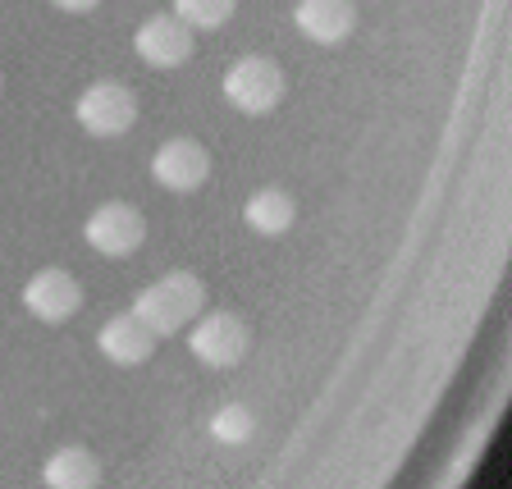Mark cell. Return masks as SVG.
Listing matches in <instances>:
<instances>
[{"label": "cell", "mask_w": 512, "mask_h": 489, "mask_svg": "<svg viewBox=\"0 0 512 489\" xmlns=\"http://www.w3.org/2000/svg\"><path fill=\"white\" fill-rule=\"evenodd\" d=\"M202 307H206V284L192 270H170V275L151 279L133 298V311L147 320L156 339H170L183 325H192V316H202Z\"/></svg>", "instance_id": "1"}, {"label": "cell", "mask_w": 512, "mask_h": 489, "mask_svg": "<svg viewBox=\"0 0 512 489\" xmlns=\"http://www.w3.org/2000/svg\"><path fill=\"white\" fill-rule=\"evenodd\" d=\"M284 87H288L284 69H279V60H270V55H243V60H234L220 78L224 101L247 119H261V115H270V110H279Z\"/></svg>", "instance_id": "2"}, {"label": "cell", "mask_w": 512, "mask_h": 489, "mask_svg": "<svg viewBox=\"0 0 512 489\" xmlns=\"http://www.w3.org/2000/svg\"><path fill=\"white\" fill-rule=\"evenodd\" d=\"M74 119L92 138H124L128 128L138 124V96H133V87L119 83V78H96V83H87L78 92Z\"/></svg>", "instance_id": "3"}, {"label": "cell", "mask_w": 512, "mask_h": 489, "mask_svg": "<svg viewBox=\"0 0 512 489\" xmlns=\"http://www.w3.org/2000/svg\"><path fill=\"white\" fill-rule=\"evenodd\" d=\"M247 325L234 316V311H206V316H192L188 330V352L211 371H229L247 357Z\"/></svg>", "instance_id": "4"}, {"label": "cell", "mask_w": 512, "mask_h": 489, "mask_svg": "<svg viewBox=\"0 0 512 489\" xmlns=\"http://www.w3.org/2000/svg\"><path fill=\"white\" fill-rule=\"evenodd\" d=\"M83 243L96 256H110V261H124L147 243V220H142L138 206L128 202H101L92 215L83 220Z\"/></svg>", "instance_id": "5"}, {"label": "cell", "mask_w": 512, "mask_h": 489, "mask_svg": "<svg viewBox=\"0 0 512 489\" xmlns=\"http://www.w3.org/2000/svg\"><path fill=\"white\" fill-rule=\"evenodd\" d=\"M192 28L179 19V14H151L133 28V55H138L147 69H179V64L192 60Z\"/></svg>", "instance_id": "6"}, {"label": "cell", "mask_w": 512, "mask_h": 489, "mask_svg": "<svg viewBox=\"0 0 512 489\" xmlns=\"http://www.w3.org/2000/svg\"><path fill=\"white\" fill-rule=\"evenodd\" d=\"M23 307H28L32 320H42V325H64V320H74L83 311V284L69 270L46 266L23 284Z\"/></svg>", "instance_id": "7"}, {"label": "cell", "mask_w": 512, "mask_h": 489, "mask_svg": "<svg viewBox=\"0 0 512 489\" xmlns=\"http://www.w3.org/2000/svg\"><path fill=\"white\" fill-rule=\"evenodd\" d=\"M151 179H156L165 192L188 197V192H197L206 179H211V151H206L197 138L160 142L156 156H151Z\"/></svg>", "instance_id": "8"}, {"label": "cell", "mask_w": 512, "mask_h": 489, "mask_svg": "<svg viewBox=\"0 0 512 489\" xmlns=\"http://www.w3.org/2000/svg\"><path fill=\"white\" fill-rule=\"evenodd\" d=\"M96 352L110 366H142L156 357V334H151V325L138 311H119L96 330Z\"/></svg>", "instance_id": "9"}, {"label": "cell", "mask_w": 512, "mask_h": 489, "mask_svg": "<svg viewBox=\"0 0 512 489\" xmlns=\"http://www.w3.org/2000/svg\"><path fill=\"white\" fill-rule=\"evenodd\" d=\"M293 28L311 46H339L357 28V5L352 0H298L293 5Z\"/></svg>", "instance_id": "10"}, {"label": "cell", "mask_w": 512, "mask_h": 489, "mask_svg": "<svg viewBox=\"0 0 512 489\" xmlns=\"http://www.w3.org/2000/svg\"><path fill=\"white\" fill-rule=\"evenodd\" d=\"M293 220H298V202H293L284 188H256L252 197L243 202V224L252 229V234H261V238L288 234Z\"/></svg>", "instance_id": "11"}, {"label": "cell", "mask_w": 512, "mask_h": 489, "mask_svg": "<svg viewBox=\"0 0 512 489\" xmlns=\"http://www.w3.org/2000/svg\"><path fill=\"white\" fill-rule=\"evenodd\" d=\"M42 480L51 489H92V485H101V462L83 444H64L46 458Z\"/></svg>", "instance_id": "12"}, {"label": "cell", "mask_w": 512, "mask_h": 489, "mask_svg": "<svg viewBox=\"0 0 512 489\" xmlns=\"http://www.w3.org/2000/svg\"><path fill=\"white\" fill-rule=\"evenodd\" d=\"M238 0H174V14L188 23L192 32H215L234 19Z\"/></svg>", "instance_id": "13"}, {"label": "cell", "mask_w": 512, "mask_h": 489, "mask_svg": "<svg viewBox=\"0 0 512 489\" xmlns=\"http://www.w3.org/2000/svg\"><path fill=\"white\" fill-rule=\"evenodd\" d=\"M211 435L220 439V444H247V439L256 435V416H252V407H243V403H224L220 412L211 416Z\"/></svg>", "instance_id": "14"}, {"label": "cell", "mask_w": 512, "mask_h": 489, "mask_svg": "<svg viewBox=\"0 0 512 489\" xmlns=\"http://www.w3.org/2000/svg\"><path fill=\"white\" fill-rule=\"evenodd\" d=\"M51 5H55L60 14H92L101 0H51Z\"/></svg>", "instance_id": "15"}, {"label": "cell", "mask_w": 512, "mask_h": 489, "mask_svg": "<svg viewBox=\"0 0 512 489\" xmlns=\"http://www.w3.org/2000/svg\"><path fill=\"white\" fill-rule=\"evenodd\" d=\"M0 87H5V78H0Z\"/></svg>", "instance_id": "16"}]
</instances>
